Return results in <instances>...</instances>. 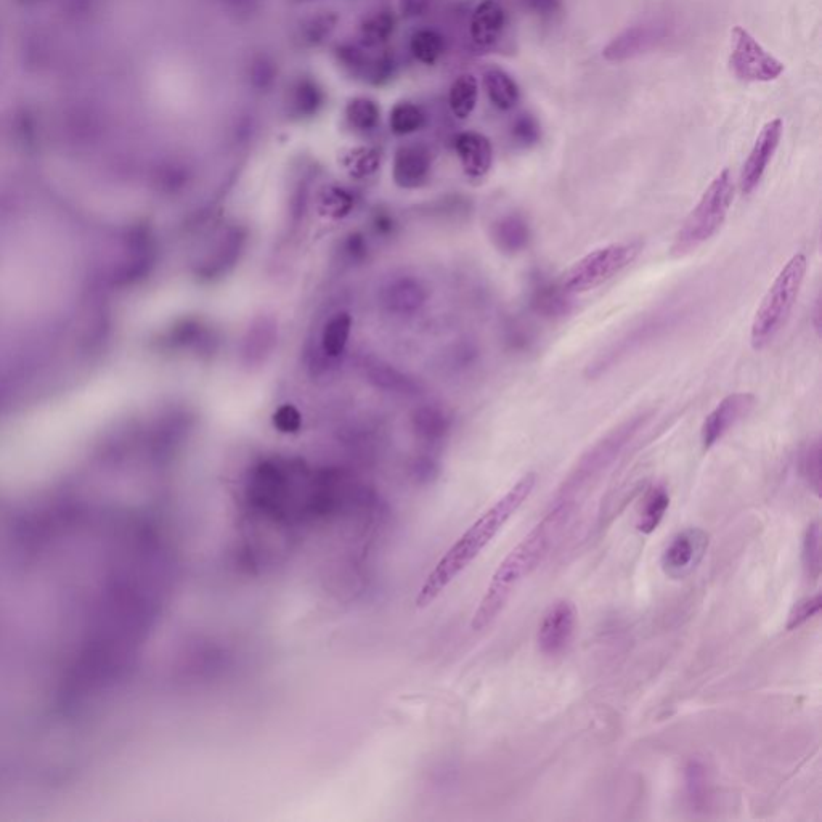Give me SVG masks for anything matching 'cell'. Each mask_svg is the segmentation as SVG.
Returning <instances> with one entry per match:
<instances>
[{
    "label": "cell",
    "instance_id": "obj_6",
    "mask_svg": "<svg viewBox=\"0 0 822 822\" xmlns=\"http://www.w3.org/2000/svg\"><path fill=\"white\" fill-rule=\"evenodd\" d=\"M729 66L737 79L745 82H771L784 73V63L766 52L763 45L742 26L731 31Z\"/></svg>",
    "mask_w": 822,
    "mask_h": 822
},
{
    "label": "cell",
    "instance_id": "obj_34",
    "mask_svg": "<svg viewBox=\"0 0 822 822\" xmlns=\"http://www.w3.org/2000/svg\"><path fill=\"white\" fill-rule=\"evenodd\" d=\"M814 330L818 331V334L821 333V301H816V306H814V320H813Z\"/></svg>",
    "mask_w": 822,
    "mask_h": 822
},
{
    "label": "cell",
    "instance_id": "obj_28",
    "mask_svg": "<svg viewBox=\"0 0 822 822\" xmlns=\"http://www.w3.org/2000/svg\"><path fill=\"white\" fill-rule=\"evenodd\" d=\"M322 102V90L318 89L317 84H314V82L301 81L298 86L294 87L291 106H293V110H296V113L301 114V116L317 113Z\"/></svg>",
    "mask_w": 822,
    "mask_h": 822
},
{
    "label": "cell",
    "instance_id": "obj_23",
    "mask_svg": "<svg viewBox=\"0 0 822 822\" xmlns=\"http://www.w3.org/2000/svg\"><path fill=\"white\" fill-rule=\"evenodd\" d=\"M395 29V17L391 12H378L363 21L360 37L367 47H378L389 41Z\"/></svg>",
    "mask_w": 822,
    "mask_h": 822
},
{
    "label": "cell",
    "instance_id": "obj_26",
    "mask_svg": "<svg viewBox=\"0 0 822 822\" xmlns=\"http://www.w3.org/2000/svg\"><path fill=\"white\" fill-rule=\"evenodd\" d=\"M803 569L810 580H818L821 575V525L813 522L808 525L802 548Z\"/></svg>",
    "mask_w": 822,
    "mask_h": 822
},
{
    "label": "cell",
    "instance_id": "obj_30",
    "mask_svg": "<svg viewBox=\"0 0 822 822\" xmlns=\"http://www.w3.org/2000/svg\"><path fill=\"white\" fill-rule=\"evenodd\" d=\"M513 137L521 147H532L538 143L542 137L540 131V124L532 114H521L519 118L514 121Z\"/></svg>",
    "mask_w": 822,
    "mask_h": 822
},
{
    "label": "cell",
    "instance_id": "obj_1",
    "mask_svg": "<svg viewBox=\"0 0 822 822\" xmlns=\"http://www.w3.org/2000/svg\"><path fill=\"white\" fill-rule=\"evenodd\" d=\"M535 484L537 476L534 473L525 474L492 508L487 509L476 522H473L429 572L416 595V606L426 607L434 603L448 586L455 582V578L460 577V574L473 564L474 559L489 546L498 532L505 527L506 522L524 505L530 493L534 492Z\"/></svg>",
    "mask_w": 822,
    "mask_h": 822
},
{
    "label": "cell",
    "instance_id": "obj_5",
    "mask_svg": "<svg viewBox=\"0 0 822 822\" xmlns=\"http://www.w3.org/2000/svg\"><path fill=\"white\" fill-rule=\"evenodd\" d=\"M641 251L643 243L638 240L619 241L595 249L567 269L559 283L569 294L588 293L627 269Z\"/></svg>",
    "mask_w": 822,
    "mask_h": 822
},
{
    "label": "cell",
    "instance_id": "obj_32",
    "mask_svg": "<svg viewBox=\"0 0 822 822\" xmlns=\"http://www.w3.org/2000/svg\"><path fill=\"white\" fill-rule=\"evenodd\" d=\"M524 2L532 12L542 17H550L561 9V0H524Z\"/></svg>",
    "mask_w": 822,
    "mask_h": 822
},
{
    "label": "cell",
    "instance_id": "obj_18",
    "mask_svg": "<svg viewBox=\"0 0 822 822\" xmlns=\"http://www.w3.org/2000/svg\"><path fill=\"white\" fill-rule=\"evenodd\" d=\"M670 506V495L664 485H654L644 495L643 503L639 508L636 529L644 535H651L659 527L660 522Z\"/></svg>",
    "mask_w": 822,
    "mask_h": 822
},
{
    "label": "cell",
    "instance_id": "obj_16",
    "mask_svg": "<svg viewBox=\"0 0 822 822\" xmlns=\"http://www.w3.org/2000/svg\"><path fill=\"white\" fill-rule=\"evenodd\" d=\"M492 237L501 253L517 254L529 246L532 230L522 214H506L493 225Z\"/></svg>",
    "mask_w": 822,
    "mask_h": 822
},
{
    "label": "cell",
    "instance_id": "obj_27",
    "mask_svg": "<svg viewBox=\"0 0 822 822\" xmlns=\"http://www.w3.org/2000/svg\"><path fill=\"white\" fill-rule=\"evenodd\" d=\"M800 473L806 484L810 485V489L819 497L821 493V444L819 440H814L803 450L800 456Z\"/></svg>",
    "mask_w": 822,
    "mask_h": 822
},
{
    "label": "cell",
    "instance_id": "obj_21",
    "mask_svg": "<svg viewBox=\"0 0 822 822\" xmlns=\"http://www.w3.org/2000/svg\"><path fill=\"white\" fill-rule=\"evenodd\" d=\"M352 330V318L346 312L336 314L326 323L322 334L323 352L330 357H339L344 354Z\"/></svg>",
    "mask_w": 822,
    "mask_h": 822
},
{
    "label": "cell",
    "instance_id": "obj_29",
    "mask_svg": "<svg viewBox=\"0 0 822 822\" xmlns=\"http://www.w3.org/2000/svg\"><path fill=\"white\" fill-rule=\"evenodd\" d=\"M821 607V593H816V595L813 596H806V598L797 601V603L794 604V607L790 609L789 617H787V630H797V628L805 625L806 622H810L811 619H814V617L821 612Z\"/></svg>",
    "mask_w": 822,
    "mask_h": 822
},
{
    "label": "cell",
    "instance_id": "obj_2",
    "mask_svg": "<svg viewBox=\"0 0 822 822\" xmlns=\"http://www.w3.org/2000/svg\"><path fill=\"white\" fill-rule=\"evenodd\" d=\"M569 516L566 503L556 506L540 524L506 556L495 570L485 595L473 615L471 627L481 631L489 627L505 609L506 603L513 595L517 585L542 562L558 537L559 530Z\"/></svg>",
    "mask_w": 822,
    "mask_h": 822
},
{
    "label": "cell",
    "instance_id": "obj_31",
    "mask_svg": "<svg viewBox=\"0 0 822 822\" xmlns=\"http://www.w3.org/2000/svg\"><path fill=\"white\" fill-rule=\"evenodd\" d=\"M273 426L283 434H296L302 428V415L298 408L285 403L273 413Z\"/></svg>",
    "mask_w": 822,
    "mask_h": 822
},
{
    "label": "cell",
    "instance_id": "obj_12",
    "mask_svg": "<svg viewBox=\"0 0 822 822\" xmlns=\"http://www.w3.org/2000/svg\"><path fill=\"white\" fill-rule=\"evenodd\" d=\"M455 150L460 158L464 172L473 177L481 179L489 174L493 163V147L484 134L481 132H463L455 139Z\"/></svg>",
    "mask_w": 822,
    "mask_h": 822
},
{
    "label": "cell",
    "instance_id": "obj_15",
    "mask_svg": "<svg viewBox=\"0 0 822 822\" xmlns=\"http://www.w3.org/2000/svg\"><path fill=\"white\" fill-rule=\"evenodd\" d=\"M570 298L572 294L567 293L559 281L553 283L548 278H543L542 273H538L532 285V293H530V301H532L530 304L538 314L548 318L569 314L570 307H572Z\"/></svg>",
    "mask_w": 822,
    "mask_h": 822
},
{
    "label": "cell",
    "instance_id": "obj_14",
    "mask_svg": "<svg viewBox=\"0 0 822 822\" xmlns=\"http://www.w3.org/2000/svg\"><path fill=\"white\" fill-rule=\"evenodd\" d=\"M431 171V155L421 145H407L395 155L394 179L400 187L415 188L423 184Z\"/></svg>",
    "mask_w": 822,
    "mask_h": 822
},
{
    "label": "cell",
    "instance_id": "obj_25",
    "mask_svg": "<svg viewBox=\"0 0 822 822\" xmlns=\"http://www.w3.org/2000/svg\"><path fill=\"white\" fill-rule=\"evenodd\" d=\"M347 121L360 131L375 129L381 119V110L375 100L367 97L352 98L346 106Z\"/></svg>",
    "mask_w": 822,
    "mask_h": 822
},
{
    "label": "cell",
    "instance_id": "obj_17",
    "mask_svg": "<svg viewBox=\"0 0 822 822\" xmlns=\"http://www.w3.org/2000/svg\"><path fill=\"white\" fill-rule=\"evenodd\" d=\"M484 89L490 102L500 111H511L521 100V89L516 79L500 66H489L482 74Z\"/></svg>",
    "mask_w": 822,
    "mask_h": 822
},
{
    "label": "cell",
    "instance_id": "obj_9",
    "mask_svg": "<svg viewBox=\"0 0 822 822\" xmlns=\"http://www.w3.org/2000/svg\"><path fill=\"white\" fill-rule=\"evenodd\" d=\"M755 402H757L755 395L749 392H736L721 400L702 423L700 440H702L704 450L715 447L739 421L749 416L750 411L755 407Z\"/></svg>",
    "mask_w": 822,
    "mask_h": 822
},
{
    "label": "cell",
    "instance_id": "obj_24",
    "mask_svg": "<svg viewBox=\"0 0 822 822\" xmlns=\"http://www.w3.org/2000/svg\"><path fill=\"white\" fill-rule=\"evenodd\" d=\"M410 49L418 62L431 66L444 53V39L436 31L421 29L411 37Z\"/></svg>",
    "mask_w": 822,
    "mask_h": 822
},
{
    "label": "cell",
    "instance_id": "obj_13",
    "mask_svg": "<svg viewBox=\"0 0 822 822\" xmlns=\"http://www.w3.org/2000/svg\"><path fill=\"white\" fill-rule=\"evenodd\" d=\"M506 25L505 9L498 0H482L474 10L471 18V37L479 47H492L497 44Z\"/></svg>",
    "mask_w": 822,
    "mask_h": 822
},
{
    "label": "cell",
    "instance_id": "obj_10",
    "mask_svg": "<svg viewBox=\"0 0 822 822\" xmlns=\"http://www.w3.org/2000/svg\"><path fill=\"white\" fill-rule=\"evenodd\" d=\"M782 129H784V124L781 119H773L770 123H766L758 134L749 158L745 159L744 166H742L741 177H739V187L744 195H750L760 185L774 153L778 150Z\"/></svg>",
    "mask_w": 822,
    "mask_h": 822
},
{
    "label": "cell",
    "instance_id": "obj_3",
    "mask_svg": "<svg viewBox=\"0 0 822 822\" xmlns=\"http://www.w3.org/2000/svg\"><path fill=\"white\" fill-rule=\"evenodd\" d=\"M733 200V175L729 169H723L684 219L680 230L676 232L670 254L673 257H686L715 237L721 225L725 224Z\"/></svg>",
    "mask_w": 822,
    "mask_h": 822
},
{
    "label": "cell",
    "instance_id": "obj_7",
    "mask_svg": "<svg viewBox=\"0 0 822 822\" xmlns=\"http://www.w3.org/2000/svg\"><path fill=\"white\" fill-rule=\"evenodd\" d=\"M709 542V534L697 527H689L676 534L660 559L664 574L673 580L688 577L704 559L709 550Z\"/></svg>",
    "mask_w": 822,
    "mask_h": 822
},
{
    "label": "cell",
    "instance_id": "obj_4",
    "mask_svg": "<svg viewBox=\"0 0 822 822\" xmlns=\"http://www.w3.org/2000/svg\"><path fill=\"white\" fill-rule=\"evenodd\" d=\"M805 254H795L774 278L773 285L766 291L765 298L753 317L750 342L755 350H763L771 344L786 325L790 312L794 309L798 294L805 281Z\"/></svg>",
    "mask_w": 822,
    "mask_h": 822
},
{
    "label": "cell",
    "instance_id": "obj_8",
    "mask_svg": "<svg viewBox=\"0 0 822 822\" xmlns=\"http://www.w3.org/2000/svg\"><path fill=\"white\" fill-rule=\"evenodd\" d=\"M577 628V609L567 599L548 607L538 625V649L546 657H558L569 649Z\"/></svg>",
    "mask_w": 822,
    "mask_h": 822
},
{
    "label": "cell",
    "instance_id": "obj_33",
    "mask_svg": "<svg viewBox=\"0 0 822 822\" xmlns=\"http://www.w3.org/2000/svg\"><path fill=\"white\" fill-rule=\"evenodd\" d=\"M431 2L432 0H400V10L407 17H420L428 10Z\"/></svg>",
    "mask_w": 822,
    "mask_h": 822
},
{
    "label": "cell",
    "instance_id": "obj_22",
    "mask_svg": "<svg viewBox=\"0 0 822 822\" xmlns=\"http://www.w3.org/2000/svg\"><path fill=\"white\" fill-rule=\"evenodd\" d=\"M426 123V116L420 106L411 102H399L391 110L389 124L395 135H410L420 131Z\"/></svg>",
    "mask_w": 822,
    "mask_h": 822
},
{
    "label": "cell",
    "instance_id": "obj_19",
    "mask_svg": "<svg viewBox=\"0 0 822 822\" xmlns=\"http://www.w3.org/2000/svg\"><path fill=\"white\" fill-rule=\"evenodd\" d=\"M479 98V84L473 74H461L453 81L448 94L450 110L458 119H468L476 110Z\"/></svg>",
    "mask_w": 822,
    "mask_h": 822
},
{
    "label": "cell",
    "instance_id": "obj_20",
    "mask_svg": "<svg viewBox=\"0 0 822 822\" xmlns=\"http://www.w3.org/2000/svg\"><path fill=\"white\" fill-rule=\"evenodd\" d=\"M686 779V792L692 808L696 811H704L709 806L710 784L709 773L704 763L700 760H691L684 771Z\"/></svg>",
    "mask_w": 822,
    "mask_h": 822
},
{
    "label": "cell",
    "instance_id": "obj_11",
    "mask_svg": "<svg viewBox=\"0 0 822 822\" xmlns=\"http://www.w3.org/2000/svg\"><path fill=\"white\" fill-rule=\"evenodd\" d=\"M665 37L664 26L659 23H644L623 31L612 39L611 44L603 50V57L609 62H623L636 57L639 53L648 52L657 42Z\"/></svg>",
    "mask_w": 822,
    "mask_h": 822
}]
</instances>
